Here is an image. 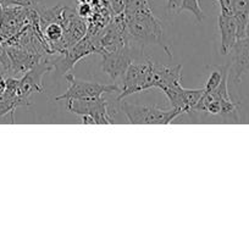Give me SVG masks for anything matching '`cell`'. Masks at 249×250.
Listing matches in <instances>:
<instances>
[{
	"label": "cell",
	"mask_w": 249,
	"mask_h": 250,
	"mask_svg": "<svg viewBox=\"0 0 249 250\" xmlns=\"http://www.w3.org/2000/svg\"><path fill=\"white\" fill-rule=\"evenodd\" d=\"M124 39L126 45H145V44H158L167 53L171 58V53L163 41V28L161 23L153 12L143 14H124Z\"/></svg>",
	"instance_id": "1"
},
{
	"label": "cell",
	"mask_w": 249,
	"mask_h": 250,
	"mask_svg": "<svg viewBox=\"0 0 249 250\" xmlns=\"http://www.w3.org/2000/svg\"><path fill=\"white\" fill-rule=\"evenodd\" d=\"M29 24L41 26L38 7L0 6V45L17 36Z\"/></svg>",
	"instance_id": "2"
},
{
	"label": "cell",
	"mask_w": 249,
	"mask_h": 250,
	"mask_svg": "<svg viewBox=\"0 0 249 250\" xmlns=\"http://www.w3.org/2000/svg\"><path fill=\"white\" fill-rule=\"evenodd\" d=\"M120 107L132 125H170L176 117L182 115L177 109L164 110L154 105L132 104L124 100L121 102Z\"/></svg>",
	"instance_id": "3"
},
{
	"label": "cell",
	"mask_w": 249,
	"mask_h": 250,
	"mask_svg": "<svg viewBox=\"0 0 249 250\" xmlns=\"http://www.w3.org/2000/svg\"><path fill=\"white\" fill-rule=\"evenodd\" d=\"M150 88H155L153 61L146 59L145 62H134L133 60L124 73L121 92L117 95V100H122L127 95L144 92Z\"/></svg>",
	"instance_id": "4"
},
{
	"label": "cell",
	"mask_w": 249,
	"mask_h": 250,
	"mask_svg": "<svg viewBox=\"0 0 249 250\" xmlns=\"http://www.w3.org/2000/svg\"><path fill=\"white\" fill-rule=\"evenodd\" d=\"M67 102L68 111L82 117L83 124H112L111 115L107 109V103L103 97L90 98V99H70Z\"/></svg>",
	"instance_id": "5"
},
{
	"label": "cell",
	"mask_w": 249,
	"mask_h": 250,
	"mask_svg": "<svg viewBox=\"0 0 249 250\" xmlns=\"http://www.w3.org/2000/svg\"><path fill=\"white\" fill-rule=\"evenodd\" d=\"M68 83V88L65 93L55 98V100H70V99H90V98H100L103 94H114L121 92V88L117 84H102L97 82H88L76 78L71 72L65 75Z\"/></svg>",
	"instance_id": "6"
},
{
	"label": "cell",
	"mask_w": 249,
	"mask_h": 250,
	"mask_svg": "<svg viewBox=\"0 0 249 250\" xmlns=\"http://www.w3.org/2000/svg\"><path fill=\"white\" fill-rule=\"evenodd\" d=\"M50 58H46L27 71L23 76L17 77V92L24 104L29 105V98L34 93H43V76L53 70Z\"/></svg>",
	"instance_id": "7"
},
{
	"label": "cell",
	"mask_w": 249,
	"mask_h": 250,
	"mask_svg": "<svg viewBox=\"0 0 249 250\" xmlns=\"http://www.w3.org/2000/svg\"><path fill=\"white\" fill-rule=\"evenodd\" d=\"M102 55V70L111 78L115 84L119 81L124 80V76L128 68L129 63L133 61V48L129 45H124L109 53H103Z\"/></svg>",
	"instance_id": "8"
},
{
	"label": "cell",
	"mask_w": 249,
	"mask_h": 250,
	"mask_svg": "<svg viewBox=\"0 0 249 250\" xmlns=\"http://www.w3.org/2000/svg\"><path fill=\"white\" fill-rule=\"evenodd\" d=\"M229 53H232V77L234 83H238L243 73L249 71V39H238Z\"/></svg>",
	"instance_id": "9"
},
{
	"label": "cell",
	"mask_w": 249,
	"mask_h": 250,
	"mask_svg": "<svg viewBox=\"0 0 249 250\" xmlns=\"http://www.w3.org/2000/svg\"><path fill=\"white\" fill-rule=\"evenodd\" d=\"M219 31L221 36V53L228 54L234 43L238 41V26L233 14L220 12Z\"/></svg>",
	"instance_id": "10"
},
{
	"label": "cell",
	"mask_w": 249,
	"mask_h": 250,
	"mask_svg": "<svg viewBox=\"0 0 249 250\" xmlns=\"http://www.w3.org/2000/svg\"><path fill=\"white\" fill-rule=\"evenodd\" d=\"M182 66H166L153 62V72L155 78V88L164 90L166 88L178 85L182 83Z\"/></svg>",
	"instance_id": "11"
},
{
	"label": "cell",
	"mask_w": 249,
	"mask_h": 250,
	"mask_svg": "<svg viewBox=\"0 0 249 250\" xmlns=\"http://www.w3.org/2000/svg\"><path fill=\"white\" fill-rule=\"evenodd\" d=\"M163 92L165 93L167 99L170 100L173 109L180 110L182 114L183 112H188L187 103H186V97H185V88L182 87V84L166 88V89H164Z\"/></svg>",
	"instance_id": "12"
},
{
	"label": "cell",
	"mask_w": 249,
	"mask_h": 250,
	"mask_svg": "<svg viewBox=\"0 0 249 250\" xmlns=\"http://www.w3.org/2000/svg\"><path fill=\"white\" fill-rule=\"evenodd\" d=\"M183 10L192 12L199 22L204 19V12H203L198 0H183L182 5H181V11H183Z\"/></svg>",
	"instance_id": "13"
},
{
	"label": "cell",
	"mask_w": 249,
	"mask_h": 250,
	"mask_svg": "<svg viewBox=\"0 0 249 250\" xmlns=\"http://www.w3.org/2000/svg\"><path fill=\"white\" fill-rule=\"evenodd\" d=\"M225 68H226V66H225L222 71H212V72L210 73L209 78H208L207 81V84H205L204 87L205 92H212V90H215L219 87V84L222 81V77H224Z\"/></svg>",
	"instance_id": "14"
},
{
	"label": "cell",
	"mask_w": 249,
	"mask_h": 250,
	"mask_svg": "<svg viewBox=\"0 0 249 250\" xmlns=\"http://www.w3.org/2000/svg\"><path fill=\"white\" fill-rule=\"evenodd\" d=\"M0 6H23L38 7L39 0H0Z\"/></svg>",
	"instance_id": "15"
},
{
	"label": "cell",
	"mask_w": 249,
	"mask_h": 250,
	"mask_svg": "<svg viewBox=\"0 0 249 250\" xmlns=\"http://www.w3.org/2000/svg\"><path fill=\"white\" fill-rule=\"evenodd\" d=\"M76 11H77L78 16H81L82 19H89L93 14L92 4H90V2H80L77 9H76Z\"/></svg>",
	"instance_id": "16"
},
{
	"label": "cell",
	"mask_w": 249,
	"mask_h": 250,
	"mask_svg": "<svg viewBox=\"0 0 249 250\" xmlns=\"http://www.w3.org/2000/svg\"><path fill=\"white\" fill-rule=\"evenodd\" d=\"M182 1L183 0H167V2H166V11L170 15L180 14Z\"/></svg>",
	"instance_id": "17"
},
{
	"label": "cell",
	"mask_w": 249,
	"mask_h": 250,
	"mask_svg": "<svg viewBox=\"0 0 249 250\" xmlns=\"http://www.w3.org/2000/svg\"><path fill=\"white\" fill-rule=\"evenodd\" d=\"M6 82H7V75L2 71V72H0V97H1L5 88H6Z\"/></svg>",
	"instance_id": "18"
},
{
	"label": "cell",
	"mask_w": 249,
	"mask_h": 250,
	"mask_svg": "<svg viewBox=\"0 0 249 250\" xmlns=\"http://www.w3.org/2000/svg\"><path fill=\"white\" fill-rule=\"evenodd\" d=\"M246 38L249 39V20H248V23H247V28H246Z\"/></svg>",
	"instance_id": "19"
}]
</instances>
